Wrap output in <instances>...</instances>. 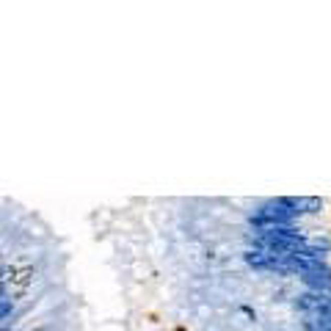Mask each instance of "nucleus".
<instances>
[{"label":"nucleus","instance_id":"f03ea898","mask_svg":"<svg viewBox=\"0 0 331 331\" xmlns=\"http://www.w3.org/2000/svg\"><path fill=\"white\" fill-rule=\"evenodd\" d=\"M295 306L303 309V312H309V314H320V317H325L331 323V298L328 295H320V292H303V295H298Z\"/></svg>","mask_w":331,"mask_h":331},{"label":"nucleus","instance_id":"20e7f679","mask_svg":"<svg viewBox=\"0 0 331 331\" xmlns=\"http://www.w3.org/2000/svg\"><path fill=\"white\" fill-rule=\"evenodd\" d=\"M301 281L309 287V290L325 295V292H331V268L323 265V268H317V270H309V273L301 276Z\"/></svg>","mask_w":331,"mask_h":331},{"label":"nucleus","instance_id":"f257e3e1","mask_svg":"<svg viewBox=\"0 0 331 331\" xmlns=\"http://www.w3.org/2000/svg\"><path fill=\"white\" fill-rule=\"evenodd\" d=\"M295 218H298V215L292 213L290 207H284L279 199H273V202L262 204L259 210H254V213H251V224L257 226V229H276V226H290Z\"/></svg>","mask_w":331,"mask_h":331},{"label":"nucleus","instance_id":"7ed1b4c3","mask_svg":"<svg viewBox=\"0 0 331 331\" xmlns=\"http://www.w3.org/2000/svg\"><path fill=\"white\" fill-rule=\"evenodd\" d=\"M279 202L284 204V207H290L295 215H314L323 207V202L314 199V196H281Z\"/></svg>","mask_w":331,"mask_h":331},{"label":"nucleus","instance_id":"39448f33","mask_svg":"<svg viewBox=\"0 0 331 331\" xmlns=\"http://www.w3.org/2000/svg\"><path fill=\"white\" fill-rule=\"evenodd\" d=\"M9 312H11V303H9V298H3V320L9 317Z\"/></svg>","mask_w":331,"mask_h":331}]
</instances>
